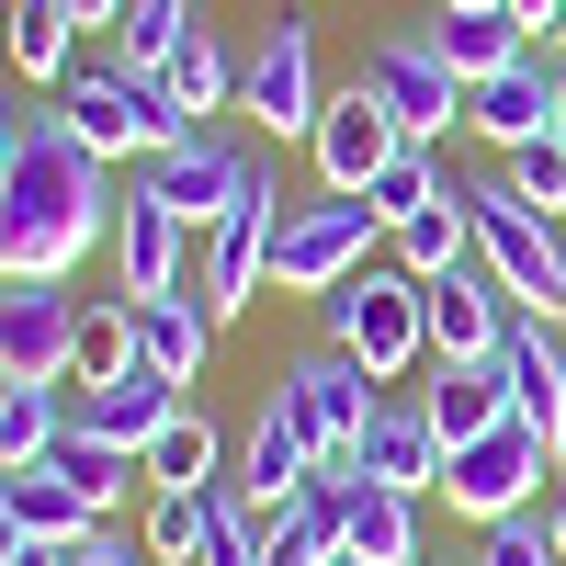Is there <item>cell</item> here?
Instances as JSON below:
<instances>
[{
  "label": "cell",
  "mask_w": 566,
  "mask_h": 566,
  "mask_svg": "<svg viewBox=\"0 0 566 566\" xmlns=\"http://www.w3.org/2000/svg\"><path fill=\"white\" fill-rule=\"evenodd\" d=\"M114 216L125 193L103 181V159L57 114H34L23 159L0 170V283H69L91 250H114Z\"/></svg>",
  "instance_id": "1"
},
{
  "label": "cell",
  "mask_w": 566,
  "mask_h": 566,
  "mask_svg": "<svg viewBox=\"0 0 566 566\" xmlns=\"http://www.w3.org/2000/svg\"><path fill=\"white\" fill-rule=\"evenodd\" d=\"M272 408L306 431V453H317V488H352V453H363V431H374V374L340 352V340H317L306 363H283V386H272Z\"/></svg>",
  "instance_id": "2"
},
{
  "label": "cell",
  "mask_w": 566,
  "mask_h": 566,
  "mask_svg": "<svg viewBox=\"0 0 566 566\" xmlns=\"http://www.w3.org/2000/svg\"><path fill=\"white\" fill-rule=\"evenodd\" d=\"M453 193H464V227H476V261L499 272V295L533 306V317H566V239H555V216H533L510 181H453Z\"/></svg>",
  "instance_id": "3"
},
{
  "label": "cell",
  "mask_w": 566,
  "mask_h": 566,
  "mask_svg": "<svg viewBox=\"0 0 566 566\" xmlns=\"http://www.w3.org/2000/svg\"><path fill=\"white\" fill-rule=\"evenodd\" d=\"M317 328L340 340L374 386H397V374L431 352V328H419V272H397V261H363L352 283H328L317 295Z\"/></svg>",
  "instance_id": "4"
},
{
  "label": "cell",
  "mask_w": 566,
  "mask_h": 566,
  "mask_svg": "<svg viewBox=\"0 0 566 566\" xmlns=\"http://www.w3.org/2000/svg\"><path fill=\"white\" fill-rule=\"evenodd\" d=\"M386 239V216L363 193H317V205H283V239H272V295H328V283H352Z\"/></svg>",
  "instance_id": "5"
},
{
  "label": "cell",
  "mask_w": 566,
  "mask_h": 566,
  "mask_svg": "<svg viewBox=\"0 0 566 566\" xmlns=\"http://www.w3.org/2000/svg\"><path fill=\"white\" fill-rule=\"evenodd\" d=\"M442 499H453V522H510V510H533V499H555V453L522 431V419H499V431H476V442H453L442 453Z\"/></svg>",
  "instance_id": "6"
},
{
  "label": "cell",
  "mask_w": 566,
  "mask_h": 566,
  "mask_svg": "<svg viewBox=\"0 0 566 566\" xmlns=\"http://www.w3.org/2000/svg\"><path fill=\"white\" fill-rule=\"evenodd\" d=\"M272 239H283V193H272V170H261L250 193L205 227V261H193V295H205L216 328L261 306V283H272Z\"/></svg>",
  "instance_id": "7"
},
{
  "label": "cell",
  "mask_w": 566,
  "mask_h": 566,
  "mask_svg": "<svg viewBox=\"0 0 566 566\" xmlns=\"http://www.w3.org/2000/svg\"><path fill=\"white\" fill-rule=\"evenodd\" d=\"M363 91L397 114V136H419V148L464 125V80L442 69L431 34H374V45H363Z\"/></svg>",
  "instance_id": "8"
},
{
  "label": "cell",
  "mask_w": 566,
  "mask_h": 566,
  "mask_svg": "<svg viewBox=\"0 0 566 566\" xmlns=\"http://www.w3.org/2000/svg\"><path fill=\"white\" fill-rule=\"evenodd\" d=\"M80 295L69 283H0V386H69Z\"/></svg>",
  "instance_id": "9"
},
{
  "label": "cell",
  "mask_w": 566,
  "mask_h": 566,
  "mask_svg": "<svg viewBox=\"0 0 566 566\" xmlns=\"http://www.w3.org/2000/svg\"><path fill=\"white\" fill-rule=\"evenodd\" d=\"M510 295H499V272L488 261H453V272H431L419 283V328H431V363H499V340H510V317H499Z\"/></svg>",
  "instance_id": "10"
},
{
  "label": "cell",
  "mask_w": 566,
  "mask_h": 566,
  "mask_svg": "<svg viewBox=\"0 0 566 566\" xmlns=\"http://www.w3.org/2000/svg\"><path fill=\"white\" fill-rule=\"evenodd\" d=\"M317 45H306V23H272L261 34V57L239 69V114L261 125V136H317Z\"/></svg>",
  "instance_id": "11"
},
{
  "label": "cell",
  "mask_w": 566,
  "mask_h": 566,
  "mask_svg": "<svg viewBox=\"0 0 566 566\" xmlns=\"http://www.w3.org/2000/svg\"><path fill=\"white\" fill-rule=\"evenodd\" d=\"M148 181L170 193V216H181V227H216V216L261 181V159L239 148V136H216V125H205V136H181V148H159V159H148Z\"/></svg>",
  "instance_id": "12"
},
{
  "label": "cell",
  "mask_w": 566,
  "mask_h": 566,
  "mask_svg": "<svg viewBox=\"0 0 566 566\" xmlns=\"http://www.w3.org/2000/svg\"><path fill=\"white\" fill-rule=\"evenodd\" d=\"M306 148H317V181H328V193H363L408 136H397V114L352 80V91H328V103H317V136H306Z\"/></svg>",
  "instance_id": "13"
},
{
  "label": "cell",
  "mask_w": 566,
  "mask_h": 566,
  "mask_svg": "<svg viewBox=\"0 0 566 566\" xmlns=\"http://www.w3.org/2000/svg\"><path fill=\"white\" fill-rule=\"evenodd\" d=\"M181 239H193V227L170 216L159 181H125V216H114V283H125V306L181 295Z\"/></svg>",
  "instance_id": "14"
},
{
  "label": "cell",
  "mask_w": 566,
  "mask_h": 566,
  "mask_svg": "<svg viewBox=\"0 0 566 566\" xmlns=\"http://www.w3.org/2000/svg\"><path fill=\"white\" fill-rule=\"evenodd\" d=\"M499 374H510V419L566 464V352H555V317H510Z\"/></svg>",
  "instance_id": "15"
},
{
  "label": "cell",
  "mask_w": 566,
  "mask_h": 566,
  "mask_svg": "<svg viewBox=\"0 0 566 566\" xmlns=\"http://www.w3.org/2000/svg\"><path fill=\"white\" fill-rule=\"evenodd\" d=\"M352 476L363 488H397V499H442V431H431V408H374V431L352 453Z\"/></svg>",
  "instance_id": "16"
},
{
  "label": "cell",
  "mask_w": 566,
  "mask_h": 566,
  "mask_svg": "<svg viewBox=\"0 0 566 566\" xmlns=\"http://www.w3.org/2000/svg\"><path fill=\"white\" fill-rule=\"evenodd\" d=\"M193 408L181 397V374H159V363H136V374H114V386H91V408H80V431L91 442H114V453H148L170 419Z\"/></svg>",
  "instance_id": "17"
},
{
  "label": "cell",
  "mask_w": 566,
  "mask_h": 566,
  "mask_svg": "<svg viewBox=\"0 0 566 566\" xmlns=\"http://www.w3.org/2000/svg\"><path fill=\"white\" fill-rule=\"evenodd\" d=\"M464 125H476L499 159H510V148H533V136H555V69H544V57H522V69L476 80V91H464Z\"/></svg>",
  "instance_id": "18"
},
{
  "label": "cell",
  "mask_w": 566,
  "mask_h": 566,
  "mask_svg": "<svg viewBox=\"0 0 566 566\" xmlns=\"http://www.w3.org/2000/svg\"><path fill=\"white\" fill-rule=\"evenodd\" d=\"M306 488H317V453H306V431H295V419H283V408L261 397V419H250V453H239V499L272 522V510H295Z\"/></svg>",
  "instance_id": "19"
},
{
  "label": "cell",
  "mask_w": 566,
  "mask_h": 566,
  "mask_svg": "<svg viewBox=\"0 0 566 566\" xmlns=\"http://www.w3.org/2000/svg\"><path fill=\"white\" fill-rule=\"evenodd\" d=\"M0 510H12L34 544H80L91 522H103V510H91V488L69 476L57 453H45V464H0Z\"/></svg>",
  "instance_id": "20"
},
{
  "label": "cell",
  "mask_w": 566,
  "mask_h": 566,
  "mask_svg": "<svg viewBox=\"0 0 566 566\" xmlns=\"http://www.w3.org/2000/svg\"><path fill=\"white\" fill-rule=\"evenodd\" d=\"M431 45H442V69L476 91V80H499V69H522V57H533V23L510 12V0H488V12H442Z\"/></svg>",
  "instance_id": "21"
},
{
  "label": "cell",
  "mask_w": 566,
  "mask_h": 566,
  "mask_svg": "<svg viewBox=\"0 0 566 566\" xmlns=\"http://www.w3.org/2000/svg\"><path fill=\"white\" fill-rule=\"evenodd\" d=\"M340 555L352 566H419V499H397V488H340Z\"/></svg>",
  "instance_id": "22"
},
{
  "label": "cell",
  "mask_w": 566,
  "mask_h": 566,
  "mask_svg": "<svg viewBox=\"0 0 566 566\" xmlns=\"http://www.w3.org/2000/svg\"><path fill=\"white\" fill-rule=\"evenodd\" d=\"M419 408H431V431H442V453H453V442H476V431L510 419V374H499V363H431Z\"/></svg>",
  "instance_id": "23"
},
{
  "label": "cell",
  "mask_w": 566,
  "mask_h": 566,
  "mask_svg": "<svg viewBox=\"0 0 566 566\" xmlns=\"http://www.w3.org/2000/svg\"><path fill=\"white\" fill-rule=\"evenodd\" d=\"M136 352H148L159 374H181V386H205L216 317H205V295H193V283H181V295H148V306H136Z\"/></svg>",
  "instance_id": "24"
},
{
  "label": "cell",
  "mask_w": 566,
  "mask_h": 566,
  "mask_svg": "<svg viewBox=\"0 0 566 566\" xmlns=\"http://www.w3.org/2000/svg\"><path fill=\"white\" fill-rule=\"evenodd\" d=\"M0 57H12L23 80L57 91L80 69V23H69V0H12V23H0Z\"/></svg>",
  "instance_id": "25"
},
{
  "label": "cell",
  "mask_w": 566,
  "mask_h": 566,
  "mask_svg": "<svg viewBox=\"0 0 566 566\" xmlns=\"http://www.w3.org/2000/svg\"><path fill=\"white\" fill-rule=\"evenodd\" d=\"M193 34H205L193 0H125V23H114V69H125V80H159Z\"/></svg>",
  "instance_id": "26"
},
{
  "label": "cell",
  "mask_w": 566,
  "mask_h": 566,
  "mask_svg": "<svg viewBox=\"0 0 566 566\" xmlns=\"http://www.w3.org/2000/svg\"><path fill=\"white\" fill-rule=\"evenodd\" d=\"M159 91H170V114H181V125H216L227 103H239V57H227L216 34H193V45L159 69Z\"/></svg>",
  "instance_id": "27"
},
{
  "label": "cell",
  "mask_w": 566,
  "mask_h": 566,
  "mask_svg": "<svg viewBox=\"0 0 566 566\" xmlns=\"http://www.w3.org/2000/svg\"><path fill=\"white\" fill-rule=\"evenodd\" d=\"M386 250H397V272H453V261H476V227H464V193H442V205H419L408 227H386Z\"/></svg>",
  "instance_id": "28"
},
{
  "label": "cell",
  "mask_w": 566,
  "mask_h": 566,
  "mask_svg": "<svg viewBox=\"0 0 566 566\" xmlns=\"http://www.w3.org/2000/svg\"><path fill=\"white\" fill-rule=\"evenodd\" d=\"M205 533H216V488H159L148 499V566H205Z\"/></svg>",
  "instance_id": "29"
},
{
  "label": "cell",
  "mask_w": 566,
  "mask_h": 566,
  "mask_svg": "<svg viewBox=\"0 0 566 566\" xmlns=\"http://www.w3.org/2000/svg\"><path fill=\"white\" fill-rule=\"evenodd\" d=\"M136 363H148V352H136V306L125 295H91L80 306V386H114V374H136Z\"/></svg>",
  "instance_id": "30"
},
{
  "label": "cell",
  "mask_w": 566,
  "mask_h": 566,
  "mask_svg": "<svg viewBox=\"0 0 566 566\" xmlns=\"http://www.w3.org/2000/svg\"><path fill=\"white\" fill-rule=\"evenodd\" d=\"M57 431H69L57 386H0V464H45V453H57Z\"/></svg>",
  "instance_id": "31"
},
{
  "label": "cell",
  "mask_w": 566,
  "mask_h": 566,
  "mask_svg": "<svg viewBox=\"0 0 566 566\" xmlns=\"http://www.w3.org/2000/svg\"><path fill=\"white\" fill-rule=\"evenodd\" d=\"M442 193H453V181H442V159H431V148H419V136H408V148H397L386 170H374V181H363V205H374V216H386V227H408L419 205H442Z\"/></svg>",
  "instance_id": "32"
},
{
  "label": "cell",
  "mask_w": 566,
  "mask_h": 566,
  "mask_svg": "<svg viewBox=\"0 0 566 566\" xmlns=\"http://www.w3.org/2000/svg\"><path fill=\"white\" fill-rule=\"evenodd\" d=\"M136 464H148V488H216V419H205V408H181Z\"/></svg>",
  "instance_id": "33"
},
{
  "label": "cell",
  "mask_w": 566,
  "mask_h": 566,
  "mask_svg": "<svg viewBox=\"0 0 566 566\" xmlns=\"http://www.w3.org/2000/svg\"><path fill=\"white\" fill-rule=\"evenodd\" d=\"M57 464H69V476L91 488V510H114V499H125L136 476H148V464H136V453H114V442H91L80 419H69V431H57Z\"/></svg>",
  "instance_id": "34"
},
{
  "label": "cell",
  "mask_w": 566,
  "mask_h": 566,
  "mask_svg": "<svg viewBox=\"0 0 566 566\" xmlns=\"http://www.w3.org/2000/svg\"><path fill=\"white\" fill-rule=\"evenodd\" d=\"M499 181H510L533 216H566V136H533V148H510V159H499Z\"/></svg>",
  "instance_id": "35"
},
{
  "label": "cell",
  "mask_w": 566,
  "mask_h": 566,
  "mask_svg": "<svg viewBox=\"0 0 566 566\" xmlns=\"http://www.w3.org/2000/svg\"><path fill=\"white\" fill-rule=\"evenodd\" d=\"M476 566H566V555H555V533H544V510H510V522L476 533Z\"/></svg>",
  "instance_id": "36"
},
{
  "label": "cell",
  "mask_w": 566,
  "mask_h": 566,
  "mask_svg": "<svg viewBox=\"0 0 566 566\" xmlns=\"http://www.w3.org/2000/svg\"><path fill=\"white\" fill-rule=\"evenodd\" d=\"M261 510L239 499V488H216V533H205V566H261Z\"/></svg>",
  "instance_id": "37"
},
{
  "label": "cell",
  "mask_w": 566,
  "mask_h": 566,
  "mask_svg": "<svg viewBox=\"0 0 566 566\" xmlns=\"http://www.w3.org/2000/svg\"><path fill=\"white\" fill-rule=\"evenodd\" d=\"M57 555H69V566H148V544H114L103 522H91L80 544H57Z\"/></svg>",
  "instance_id": "38"
},
{
  "label": "cell",
  "mask_w": 566,
  "mask_h": 566,
  "mask_svg": "<svg viewBox=\"0 0 566 566\" xmlns=\"http://www.w3.org/2000/svg\"><path fill=\"white\" fill-rule=\"evenodd\" d=\"M23 136H34V114L12 103V91H0V170H12V159H23Z\"/></svg>",
  "instance_id": "39"
},
{
  "label": "cell",
  "mask_w": 566,
  "mask_h": 566,
  "mask_svg": "<svg viewBox=\"0 0 566 566\" xmlns=\"http://www.w3.org/2000/svg\"><path fill=\"white\" fill-rule=\"evenodd\" d=\"M23 555H34V533L12 522V510H0V566H23Z\"/></svg>",
  "instance_id": "40"
},
{
  "label": "cell",
  "mask_w": 566,
  "mask_h": 566,
  "mask_svg": "<svg viewBox=\"0 0 566 566\" xmlns=\"http://www.w3.org/2000/svg\"><path fill=\"white\" fill-rule=\"evenodd\" d=\"M69 23H125V0H69Z\"/></svg>",
  "instance_id": "41"
},
{
  "label": "cell",
  "mask_w": 566,
  "mask_h": 566,
  "mask_svg": "<svg viewBox=\"0 0 566 566\" xmlns=\"http://www.w3.org/2000/svg\"><path fill=\"white\" fill-rule=\"evenodd\" d=\"M544 533H555V555H566V488H555V499H544Z\"/></svg>",
  "instance_id": "42"
},
{
  "label": "cell",
  "mask_w": 566,
  "mask_h": 566,
  "mask_svg": "<svg viewBox=\"0 0 566 566\" xmlns=\"http://www.w3.org/2000/svg\"><path fill=\"white\" fill-rule=\"evenodd\" d=\"M555 136H566V57H555Z\"/></svg>",
  "instance_id": "43"
},
{
  "label": "cell",
  "mask_w": 566,
  "mask_h": 566,
  "mask_svg": "<svg viewBox=\"0 0 566 566\" xmlns=\"http://www.w3.org/2000/svg\"><path fill=\"white\" fill-rule=\"evenodd\" d=\"M23 566H69V555H57V544H34V555H23Z\"/></svg>",
  "instance_id": "44"
},
{
  "label": "cell",
  "mask_w": 566,
  "mask_h": 566,
  "mask_svg": "<svg viewBox=\"0 0 566 566\" xmlns=\"http://www.w3.org/2000/svg\"><path fill=\"white\" fill-rule=\"evenodd\" d=\"M544 34H555V45H566V0H555V23H544Z\"/></svg>",
  "instance_id": "45"
},
{
  "label": "cell",
  "mask_w": 566,
  "mask_h": 566,
  "mask_svg": "<svg viewBox=\"0 0 566 566\" xmlns=\"http://www.w3.org/2000/svg\"><path fill=\"white\" fill-rule=\"evenodd\" d=\"M442 12H488V0H442Z\"/></svg>",
  "instance_id": "46"
},
{
  "label": "cell",
  "mask_w": 566,
  "mask_h": 566,
  "mask_svg": "<svg viewBox=\"0 0 566 566\" xmlns=\"http://www.w3.org/2000/svg\"><path fill=\"white\" fill-rule=\"evenodd\" d=\"M0 23H12V0H0Z\"/></svg>",
  "instance_id": "47"
},
{
  "label": "cell",
  "mask_w": 566,
  "mask_h": 566,
  "mask_svg": "<svg viewBox=\"0 0 566 566\" xmlns=\"http://www.w3.org/2000/svg\"><path fill=\"white\" fill-rule=\"evenodd\" d=\"M328 566H352V555H328Z\"/></svg>",
  "instance_id": "48"
},
{
  "label": "cell",
  "mask_w": 566,
  "mask_h": 566,
  "mask_svg": "<svg viewBox=\"0 0 566 566\" xmlns=\"http://www.w3.org/2000/svg\"><path fill=\"white\" fill-rule=\"evenodd\" d=\"M295 12H306V0H295Z\"/></svg>",
  "instance_id": "49"
}]
</instances>
